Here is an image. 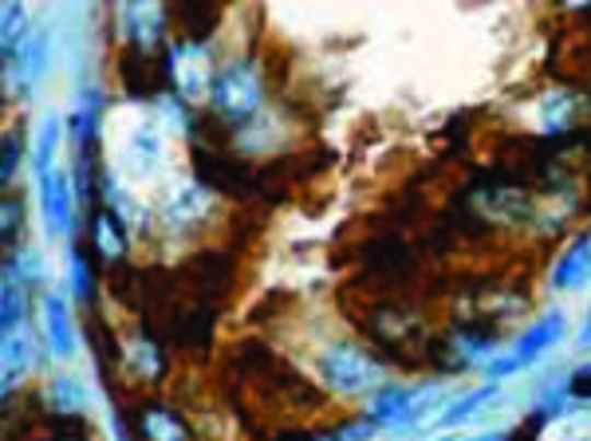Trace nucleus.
I'll list each match as a JSON object with an SVG mask.
<instances>
[{
    "instance_id": "f257e3e1",
    "label": "nucleus",
    "mask_w": 591,
    "mask_h": 441,
    "mask_svg": "<svg viewBox=\"0 0 591 441\" xmlns=\"http://www.w3.org/2000/svg\"><path fill=\"white\" fill-rule=\"evenodd\" d=\"M315 374L332 394H371L386 386V367L374 359L371 351H363L359 344H327L315 355Z\"/></svg>"
},
{
    "instance_id": "f03ea898",
    "label": "nucleus",
    "mask_w": 591,
    "mask_h": 441,
    "mask_svg": "<svg viewBox=\"0 0 591 441\" xmlns=\"http://www.w3.org/2000/svg\"><path fill=\"white\" fill-rule=\"evenodd\" d=\"M445 398V383H386L374 391L367 406V422L383 426V430H414L426 422Z\"/></svg>"
},
{
    "instance_id": "7ed1b4c3",
    "label": "nucleus",
    "mask_w": 591,
    "mask_h": 441,
    "mask_svg": "<svg viewBox=\"0 0 591 441\" xmlns=\"http://www.w3.org/2000/svg\"><path fill=\"white\" fill-rule=\"evenodd\" d=\"M564 332H568V312H564V307H552V312H544L541 320H532V327L509 347V351L493 355L489 367H485V379H489V383H505L509 374L524 371V367L536 363L548 347L560 344Z\"/></svg>"
},
{
    "instance_id": "20e7f679",
    "label": "nucleus",
    "mask_w": 591,
    "mask_h": 441,
    "mask_svg": "<svg viewBox=\"0 0 591 441\" xmlns=\"http://www.w3.org/2000/svg\"><path fill=\"white\" fill-rule=\"evenodd\" d=\"M209 103H213L217 115L229 118V123H248V118H256L260 107H265V83H260V71H256L253 63H245V59L217 68Z\"/></svg>"
},
{
    "instance_id": "39448f33",
    "label": "nucleus",
    "mask_w": 591,
    "mask_h": 441,
    "mask_svg": "<svg viewBox=\"0 0 591 441\" xmlns=\"http://www.w3.org/2000/svg\"><path fill=\"white\" fill-rule=\"evenodd\" d=\"M170 76H174L177 95L186 98V103H209L217 68L206 44H194V39L174 44V48H170Z\"/></svg>"
},
{
    "instance_id": "423d86ee",
    "label": "nucleus",
    "mask_w": 591,
    "mask_h": 441,
    "mask_svg": "<svg viewBox=\"0 0 591 441\" xmlns=\"http://www.w3.org/2000/svg\"><path fill=\"white\" fill-rule=\"evenodd\" d=\"M162 130L166 127L154 123V118H138L127 130V138H123V170L127 174H138L147 182L166 166V135Z\"/></svg>"
},
{
    "instance_id": "0eeeda50",
    "label": "nucleus",
    "mask_w": 591,
    "mask_h": 441,
    "mask_svg": "<svg viewBox=\"0 0 591 441\" xmlns=\"http://www.w3.org/2000/svg\"><path fill=\"white\" fill-rule=\"evenodd\" d=\"M12 76L20 79V91H32L39 83V79L48 76V63H51V32L44 28V24H36V28L28 32V36L20 39V48L12 51Z\"/></svg>"
},
{
    "instance_id": "6e6552de",
    "label": "nucleus",
    "mask_w": 591,
    "mask_h": 441,
    "mask_svg": "<svg viewBox=\"0 0 591 441\" xmlns=\"http://www.w3.org/2000/svg\"><path fill=\"white\" fill-rule=\"evenodd\" d=\"M39 327H44V339L56 359H76V327H71L68 300L59 292L39 295Z\"/></svg>"
},
{
    "instance_id": "1a4fd4ad",
    "label": "nucleus",
    "mask_w": 591,
    "mask_h": 441,
    "mask_svg": "<svg viewBox=\"0 0 591 441\" xmlns=\"http://www.w3.org/2000/svg\"><path fill=\"white\" fill-rule=\"evenodd\" d=\"M39 182V206H44V221H48V236H68L71 233V186L63 170L36 177Z\"/></svg>"
},
{
    "instance_id": "9d476101",
    "label": "nucleus",
    "mask_w": 591,
    "mask_h": 441,
    "mask_svg": "<svg viewBox=\"0 0 591 441\" xmlns=\"http://www.w3.org/2000/svg\"><path fill=\"white\" fill-rule=\"evenodd\" d=\"M209 209H213V194H209V189L177 186L174 194L166 197V206H162V225H170V229L197 225V221H206Z\"/></svg>"
},
{
    "instance_id": "9b49d317",
    "label": "nucleus",
    "mask_w": 591,
    "mask_h": 441,
    "mask_svg": "<svg viewBox=\"0 0 591 441\" xmlns=\"http://www.w3.org/2000/svg\"><path fill=\"white\" fill-rule=\"evenodd\" d=\"M576 111H580V98L571 91H548L532 103V127H536V135H564Z\"/></svg>"
},
{
    "instance_id": "f8f14e48",
    "label": "nucleus",
    "mask_w": 591,
    "mask_h": 441,
    "mask_svg": "<svg viewBox=\"0 0 591 441\" xmlns=\"http://www.w3.org/2000/svg\"><path fill=\"white\" fill-rule=\"evenodd\" d=\"M588 280H591V233H583L560 253V260L552 268V288L568 292V288H580Z\"/></svg>"
},
{
    "instance_id": "ddd939ff",
    "label": "nucleus",
    "mask_w": 591,
    "mask_h": 441,
    "mask_svg": "<svg viewBox=\"0 0 591 441\" xmlns=\"http://www.w3.org/2000/svg\"><path fill=\"white\" fill-rule=\"evenodd\" d=\"M162 24H166V12L158 9V4H127V9H123V28H127V36L135 39L142 51H150L158 44Z\"/></svg>"
},
{
    "instance_id": "4468645a",
    "label": "nucleus",
    "mask_w": 591,
    "mask_h": 441,
    "mask_svg": "<svg viewBox=\"0 0 591 441\" xmlns=\"http://www.w3.org/2000/svg\"><path fill=\"white\" fill-rule=\"evenodd\" d=\"M501 394V383H485V386H477V391H470V394H462L457 403H450L442 414H438V422H433V430H453V426H465V422H473L477 414L485 410V406L493 403Z\"/></svg>"
},
{
    "instance_id": "2eb2a0df",
    "label": "nucleus",
    "mask_w": 591,
    "mask_h": 441,
    "mask_svg": "<svg viewBox=\"0 0 591 441\" xmlns=\"http://www.w3.org/2000/svg\"><path fill=\"white\" fill-rule=\"evenodd\" d=\"M28 367H32V335L9 332L4 335V394L16 391L20 374H28Z\"/></svg>"
},
{
    "instance_id": "dca6fc26",
    "label": "nucleus",
    "mask_w": 591,
    "mask_h": 441,
    "mask_svg": "<svg viewBox=\"0 0 591 441\" xmlns=\"http://www.w3.org/2000/svg\"><path fill=\"white\" fill-rule=\"evenodd\" d=\"M48 403L56 406V414H79L88 410L91 391L79 379H71V374H56L48 383Z\"/></svg>"
},
{
    "instance_id": "f3484780",
    "label": "nucleus",
    "mask_w": 591,
    "mask_h": 441,
    "mask_svg": "<svg viewBox=\"0 0 591 441\" xmlns=\"http://www.w3.org/2000/svg\"><path fill=\"white\" fill-rule=\"evenodd\" d=\"M142 433H147V441H189L186 422H182L177 414L162 410V406H147V414H142Z\"/></svg>"
},
{
    "instance_id": "a211bd4d",
    "label": "nucleus",
    "mask_w": 591,
    "mask_h": 441,
    "mask_svg": "<svg viewBox=\"0 0 591 441\" xmlns=\"http://www.w3.org/2000/svg\"><path fill=\"white\" fill-rule=\"evenodd\" d=\"M59 130H63V123H59L56 115H48L44 123H39V130H36V154H32V170H36V177H44V174H51V170H56Z\"/></svg>"
},
{
    "instance_id": "6ab92c4d",
    "label": "nucleus",
    "mask_w": 591,
    "mask_h": 441,
    "mask_svg": "<svg viewBox=\"0 0 591 441\" xmlns=\"http://www.w3.org/2000/svg\"><path fill=\"white\" fill-rule=\"evenodd\" d=\"M497 351H501V347H497L493 335H457V339H453V355H457V363L465 367H482L485 371Z\"/></svg>"
},
{
    "instance_id": "aec40b11",
    "label": "nucleus",
    "mask_w": 591,
    "mask_h": 441,
    "mask_svg": "<svg viewBox=\"0 0 591 441\" xmlns=\"http://www.w3.org/2000/svg\"><path fill=\"white\" fill-rule=\"evenodd\" d=\"M28 312V288L20 285L16 272L4 265V335L20 332V320Z\"/></svg>"
},
{
    "instance_id": "412c9836",
    "label": "nucleus",
    "mask_w": 591,
    "mask_h": 441,
    "mask_svg": "<svg viewBox=\"0 0 591 441\" xmlns=\"http://www.w3.org/2000/svg\"><path fill=\"white\" fill-rule=\"evenodd\" d=\"M95 248L99 256H107V260H118L123 248H127V236H123V221L115 213H103L95 221Z\"/></svg>"
},
{
    "instance_id": "4be33fe9",
    "label": "nucleus",
    "mask_w": 591,
    "mask_h": 441,
    "mask_svg": "<svg viewBox=\"0 0 591 441\" xmlns=\"http://www.w3.org/2000/svg\"><path fill=\"white\" fill-rule=\"evenodd\" d=\"M123 359H127L130 371L142 374V379H154V374H162V355H158V347L150 344V339H135V344L123 351Z\"/></svg>"
},
{
    "instance_id": "5701e85b",
    "label": "nucleus",
    "mask_w": 591,
    "mask_h": 441,
    "mask_svg": "<svg viewBox=\"0 0 591 441\" xmlns=\"http://www.w3.org/2000/svg\"><path fill=\"white\" fill-rule=\"evenodd\" d=\"M9 268L16 272V280L24 288L44 285V280H48V265H44V256H39L36 248H20V253L9 260Z\"/></svg>"
},
{
    "instance_id": "b1692460",
    "label": "nucleus",
    "mask_w": 591,
    "mask_h": 441,
    "mask_svg": "<svg viewBox=\"0 0 591 441\" xmlns=\"http://www.w3.org/2000/svg\"><path fill=\"white\" fill-rule=\"evenodd\" d=\"M28 16H24V9L20 4H4V56L12 59V51L20 48V39L28 36Z\"/></svg>"
},
{
    "instance_id": "393cba45",
    "label": "nucleus",
    "mask_w": 591,
    "mask_h": 441,
    "mask_svg": "<svg viewBox=\"0 0 591 441\" xmlns=\"http://www.w3.org/2000/svg\"><path fill=\"white\" fill-rule=\"evenodd\" d=\"M68 268H71V292H76L79 300H88V295H91V268L83 265V256H79V253H71Z\"/></svg>"
},
{
    "instance_id": "a878e982",
    "label": "nucleus",
    "mask_w": 591,
    "mask_h": 441,
    "mask_svg": "<svg viewBox=\"0 0 591 441\" xmlns=\"http://www.w3.org/2000/svg\"><path fill=\"white\" fill-rule=\"evenodd\" d=\"M20 225H24V201L20 197H4V241H12L20 233Z\"/></svg>"
},
{
    "instance_id": "bb28decb",
    "label": "nucleus",
    "mask_w": 591,
    "mask_h": 441,
    "mask_svg": "<svg viewBox=\"0 0 591 441\" xmlns=\"http://www.w3.org/2000/svg\"><path fill=\"white\" fill-rule=\"evenodd\" d=\"M158 115L166 118V123H170V130H174V135H186V130H189V118H186V111L177 107L174 98H162V103H158Z\"/></svg>"
},
{
    "instance_id": "cd10ccee",
    "label": "nucleus",
    "mask_w": 591,
    "mask_h": 441,
    "mask_svg": "<svg viewBox=\"0 0 591 441\" xmlns=\"http://www.w3.org/2000/svg\"><path fill=\"white\" fill-rule=\"evenodd\" d=\"M16 166H20V138L16 135H4V186H9L12 177H16Z\"/></svg>"
},
{
    "instance_id": "c85d7f7f",
    "label": "nucleus",
    "mask_w": 591,
    "mask_h": 441,
    "mask_svg": "<svg viewBox=\"0 0 591 441\" xmlns=\"http://www.w3.org/2000/svg\"><path fill=\"white\" fill-rule=\"evenodd\" d=\"M374 430H379L374 422H355V426H344V430L332 433V438H324V441H371Z\"/></svg>"
},
{
    "instance_id": "c756f323",
    "label": "nucleus",
    "mask_w": 591,
    "mask_h": 441,
    "mask_svg": "<svg viewBox=\"0 0 591 441\" xmlns=\"http://www.w3.org/2000/svg\"><path fill=\"white\" fill-rule=\"evenodd\" d=\"M512 438V430H485V433H477V438H465V441H509Z\"/></svg>"
},
{
    "instance_id": "7c9ffc66",
    "label": "nucleus",
    "mask_w": 591,
    "mask_h": 441,
    "mask_svg": "<svg viewBox=\"0 0 591 441\" xmlns=\"http://www.w3.org/2000/svg\"><path fill=\"white\" fill-rule=\"evenodd\" d=\"M576 347H580V351H588L591 347V312H588V320H583L580 335H576Z\"/></svg>"
}]
</instances>
